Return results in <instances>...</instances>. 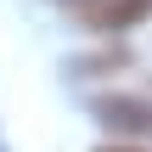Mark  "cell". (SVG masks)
<instances>
[{
	"mask_svg": "<svg viewBox=\"0 0 152 152\" xmlns=\"http://www.w3.org/2000/svg\"><path fill=\"white\" fill-rule=\"evenodd\" d=\"M96 113H102V124H113V130H124V135H152V102L107 96V102H96Z\"/></svg>",
	"mask_w": 152,
	"mask_h": 152,
	"instance_id": "1",
	"label": "cell"
},
{
	"mask_svg": "<svg viewBox=\"0 0 152 152\" xmlns=\"http://www.w3.org/2000/svg\"><path fill=\"white\" fill-rule=\"evenodd\" d=\"M152 11V0H90L85 6V17L96 23V28H130V23H141Z\"/></svg>",
	"mask_w": 152,
	"mask_h": 152,
	"instance_id": "2",
	"label": "cell"
},
{
	"mask_svg": "<svg viewBox=\"0 0 152 152\" xmlns=\"http://www.w3.org/2000/svg\"><path fill=\"white\" fill-rule=\"evenodd\" d=\"M102 152H135V147H102Z\"/></svg>",
	"mask_w": 152,
	"mask_h": 152,
	"instance_id": "3",
	"label": "cell"
},
{
	"mask_svg": "<svg viewBox=\"0 0 152 152\" xmlns=\"http://www.w3.org/2000/svg\"><path fill=\"white\" fill-rule=\"evenodd\" d=\"M68 6H79V11H85V6H90V0H68Z\"/></svg>",
	"mask_w": 152,
	"mask_h": 152,
	"instance_id": "4",
	"label": "cell"
}]
</instances>
